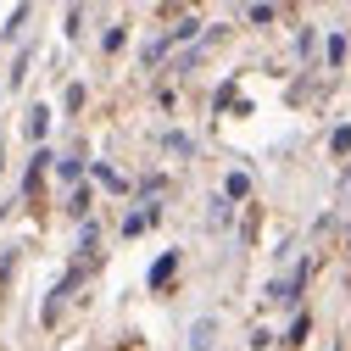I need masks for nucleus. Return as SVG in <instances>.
Listing matches in <instances>:
<instances>
[{"mask_svg":"<svg viewBox=\"0 0 351 351\" xmlns=\"http://www.w3.org/2000/svg\"><path fill=\"white\" fill-rule=\"evenodd\" d=\"M301 285H306V262H301L290 279H279V285H274V301H295V290H301Z\"/></svg>","mask_w":351,"mask_h":351,"instance_id":"f257e3e1","label":"nucleus"},{"mask_svg":"<svg viewBox=\"0 0 351 351\" xmlns=\"http://www.w3.org/2000/svg\"><path fill=\"white\" fill-rule=\"evenodd\" d=\"M223 190H229V201H245V195H251V179H245V173H229Z\"/></svg>","mask_w":351,"mask_h":351,"instance_id":"f03ea898","label":"nucleus"},{"mask_svg":"<svg viewBox=\"0 0 351 351\" xmlns=\"http://www.w3.org/2000/svg\"><path fill=\"white\" fill-rule=\"evenodd\" d=\"M173 268H179V256H173V251H167V256L156 262V268H151V285H167V279H173Z\"/></svg>","mask_w":351,"mask_h":351,"instance_id":"7ed1b4c3","label":"nucleus"},{"mask_svg":"<svg viewBox=\"0 0 351 351\" xmlns=\"http://www.w3.org/2000/svg\"><path fill=\"white\" fill-rule=\"evenodd\" d=\"M45 123H51V112H45V106H34V112H28V140L45 134Z\"/></svg>","mask_w":351,"mask_h":351,"instance_id":"20e7f679","label":"nucleus"},{"mask_svg":"<svg viewBox=\"0 0 351 351\" xmlns=\"http://www.w3.org/2000/svg\"><path fill=\"white\" fill-rule=\"evenodd\" d=\"M206 346H212V324H206V318H201V324H195V329H190V351H206Z\"/></svg>","mask_w":351,"mask_h":351,"instance_id":"39448f33","label":"nucleus"},{"mask_svg":"<svg viewBox=\"0 0 351 351\" xmlns=\"http://www.w3.org/2000/svg\"><path fill=\"white\" fill-rule=\"evenodd\" d=\"M324 51H329V67L346 62V34H329V45H324Z\"/></svg>","mask_w":351,"mask_h":351,"instance_id":"423d86ee","label":"nucleus"}]
</instances>
